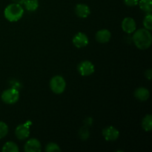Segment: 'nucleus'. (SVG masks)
Returning a JSON list of instances; mask_svg holds the SVG:
<instances>
[{"label":"nucleus","mask_w":152,"mask_h":152,"mask_svg":"<svg viewBox=\"0 0 152 152\" xmlns=\"http://www.w3.org/2000/svg\"><path fill=\"white\" fill-rule=\"evenodd\" d=\"M133 41L135 45L141 50H145L151 46L152 37L149 31L145 28L137 30L133 35Z\"/></svg>","instance_id":"obj_1"},{"label":"nucleus","mask_w":152,"mask_h":152,"mask_svg":"<svg viewBox=\"0 0 152 152\" xmlns=\"http://www.w3.org/2000/svg\"><path fill=\"white\" fill-rule=\"evenodd\" d=\"M24 10L21 4L17 3L10 4L4 9V16L10 22H16L22 17Z\"/></svg>","instance_id":"obj_2"},{"label":"nucleus","mask_w":152,"mask_h":152,"mask_svg":"<svg viewBox=\"0 0 152 152\" xmlns=\"http://www.w3.org/2000/svg\"><path fill=\"white\" fill-rule=\"evenodd\" d=\"M50 87L52 91L56 94H61L63 93L66 87L65 80L61 76H55L50 80Z\"/></svg>","instance_id":"obj_3"},{"label":"nucleus","mask_w":152,"mask_h":152,"mask_svg":"<svg viewBox=\"0 0 152 152\" xmlns=\"http://www.w3.org/2000/svg\"><path fill=\"white\" fill-rule=\"evenodd\" d=\"M1 100L6 104L16 103L19 98V93L16 89L10 88L4 91L1 94Z\"/></svg>","instance_id":"obj_4"},{"label":"nucleus","mask_w":152,"mask_h":152,"mask_svg":"<svg viewBox=\"0 0 152 152\" xmlns=\"http://www.w3.org/2000/svg\"><path fill=\"white\" fill-rule=\"evenodd\" d=\"M78 71L82 76H90L94 72V65L90 61H83L79 64Z\"/></svg>","instance_id":"obj_5"},{"label":"nucleus","mask_w":152,"mask_h":152,"mask_svg":"<svg viewBox=\"0 0 152 152\" xmlns=\"http://www.w3.org/2000/svg\"><path fill=\"white\" fill-rule=\"evenodd\" d=\"M31 123H25V124L19 125L17 126L15 131V134L16 137L19 140H25L29 137L30 134V129H29V125Z\"/></svg>","instance_id":"obj_6"},{"label":"nucleus","mask_w":152,"mask_h":152,"mask_svg":"<svg viewBox=\"0 0 152 152\" xmlns=\"http://www.w3.org/2000/svg\"><path fill=\"white\" fill-rule=\"evenodd\" d=\"M102 135L107 141H114L119 137L120 132L116 128L113 126H109L102 131Z\"/></svg>","instance_id":"obj_7"},{"label":"nucleus","mask_w":152,"mask_h":152,"mask_svg":"<svg viewBox=\"0 0 152 152\" xmlns=\"http://www.w3.org/2000/svg\"><path fill=\"white\" fill-rule=\"evenodd\" d=\"M73 44L78 48H84L88 44V38L83 33H78L73 38Z\"/></svg>","instance_id":"obj_8"},{"label":"nucleus","mask_w":152,"mask_h":152,"mask_svg":"<svg viewBox=\"0 0 152 152\" xmlns=\"http://www.w3.org/2000/svg\"><path fill=\"white\" fill-rule=\"evenodd\" d=\"M122 28L127 34H132L136 30V22L132 18H125L122 22Z\"/></svg>","instance_id":"obj_9"},{"label":"nucleus","mask_w":152,"mask_h":152,"mask_svg":"<svg viewBox=\"0 0 152 152\" xmlns=\"http://www.w3.org/2000/svg\"><path fill=\"white\" fill-rule=\"evenodd\" d=\"M26 152H39L41 151V143L37 139H31L25 145Z\"/></svg>","instance_id":"obj_10"},{"label":"nucleus","mask_w":152,"mask_h":152,"mask_svg":"<svg viewBox=\"0 0 152 152\" xmlns=\"http://www.w3.org/2000/svg\"><path fill=\"white\" fill-rule=\"evenodd\" d=\"M75 13L80 18H86L90 15L91 10L85 4H78L75 7Z\"/></svg>","instance_id":"obj_11"},{"label":"nucleus","mask_w":152,"mask_h":152,"mask_svg":"<svg viewBox=\"0 0 152 152\" xmlns=\"http://www.w3.org/2000/svg\"><path fill=\"white\" fill-rule=\"evenodd\" d=\"M111 32L108 30H100L96 34V39L100 43H106L111 39Z\"/></svg>","instance_id":"obj_12"},{"label":"nucleus","mask_w":152,"mask_h":152,"mask_svg":"<svg viewBox=\"0 0 152 152\" xmlns=\"http://www.w3.org/2000/svg\"><path fill=\"white\" fill-rule=\"evenodd\" d=\"M149 91L145 88H139L134 92L135 97L140 101H146L149 98Z\"/></svg>","instance_id":"obj_13"},{"label":"nucleus","mask_w":152,"mask_h":152,"mask_svg":"<svg viewBox=\"0 0 152 152\" xmlns=\"http://www.w3.org/2000/svg\"><path fill=\"white\" fill-rule=\"evenodd\" d=\"M140 7L142 11L146 13H151L152 12V0H140L138 2Z\"/></svg>","instance_id":"obj_14"},{"label":"nucleus","mask_w":152,"mask_h":152,"mask_svg":"<svg viewBox=\"0 0 152 152\" xmlns=\"http://www.w3.org/2000/svg\"><path fill=\"white\" fill-rule=\"evenodd\" d=\"M23 4L28 11H35L39 7L38 0H25Z\"/></svg>","instance_id":"obj_15"},{"label":"nucleus","mask_w":152,"mask_h":152,"mask_svg":"<svg viewBox=\"0 0 152 152\" xmlns=\"http://www.w3.org/2000/svg\"><path fill=\"white\" fill-rule=\"evenodd\" d=\"M142 127L145 132H150L152 129V116L147 114L142 121Z\"/></svg>","instance_id":"obj_16"},{"label":"nucleus","mask_w":152,"mask_h":152,"mask_svg":"<svg viewBox=\"0 0 152 152\" xmlns=\"http://www.w3.org/2000/svg\"><path fill=\"white\" fill-rule=\"evenodd\" d=\"M19 149L17 145L13 142H7L3 145V152H19Z\"/></svg>","instance_id":"obj_17"},{"label":"nucleus","mask_w":152,"mask_h":152,"mask_svg":"<svg viewBox=\"0 0 152 152\" xmlns=\"http://www.w3.org/2000/svg\"><path fill=\"white\" fill-rule=\"evenodd\" d=\"M143 25L145 29L151 31L152 30V15L151 13H147L145 17L144 18Z\"/></svg>","instance_id":"obj_18"},{"label":"nucleus","mask_w":152,"mask_h":152,"mask_svg":"<svg viewBox=\"0 0 152 152\" xmlns=\"http://www.w3.org/2000/svg\"><path fill=\"white\" fill-rule=\"evenodd\" d=\"M45 151L47 152H59L61 151L60 148L57 144L54 142H50L47 145L45 148Z\"/></svg>","instance_id":"obj_19"},{"label":"nucleus","mask_w":152,"mask_h":152,"mask_svg":"<svg viewBox=\"0 0 152 152\" xmlns=\"http://www.w3.org/2000/svg\"><path fill=\"white\" fill-rule=\"evenodd\" d=\"M8 133V127L4 122L0 121V139L4 138Z\"/></svg>","instance_id":"obj_20"},{"label":"nucleus","mask_w":152,"mask_h":152,"mask_svg":"<svg viewBox=\"0 0 152 152\" xmlns=\"http://www.w3.org/2000/svg\"><path fill=\"white\" fill-rule=\"evenodd\" d=\"M139 0H124V3L126 6L129 7H134L138 4Z\"/></svg>","instance_id":"obj_21"},{"label":"nucleus","mask_w":152,"mask_h":152,"mask_svg":"<svg viewBox=\"0 0 152 152\" xmlns=\"http://www.w3.org/2000/svg\"><path fill=\"white\" fill-rule=\"evenodd\" d=\"M151 75H152V71H151V69L148 70V71H147L146 72H145V76H146V77H148V80H151Z\"/></svg>","instance_id":"obj_22"},{"label":"nucleus","mask_w":152,"mask_h":152,"mask_svg":"<svg viewBox=\"0 0 152 152\" xmlns=\"http://www.w3.org/2000/svg\"><path fill=\"white\" fill-rule=\"evenodd\" d=\"M14 3H17V4H23V2L25 1V0H12Z\"/></svg>","instance_id":"obj_23"}]
</instances>
